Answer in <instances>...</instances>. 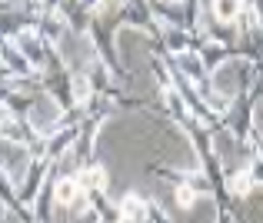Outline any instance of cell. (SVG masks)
Listing matches in <instances>:
<instances>
[{
	"instance_id": "3957f363",
	"label": "cell",
	"mask_w": 263,
	"mask_h": 223,
	"mask_svg": "<svg viewBox=\"0 0 263 223\" xmlns=\"http://www.w3.org/2000/svg\"><path fill=\"white\" fill-rule=\"evenodd\" d=\"M193 200H197V193H193L190 187H180L177 190V203H180V207H193Z\"/></svg>"
},
{
	"instance_id": "6da1fadb",
	"label": "cell",
	"mask_w": 263,
	"mask_h": 223,
	"mask_svg": "<svg viewBox=\"0 0 263 223\" xmlns=\"http://www.w3.org/2000/svg\"><path fill=\"white\" fill-rule=\"evenodd\" d=\"M214 10L223 23H233L236 14H240V0H214Z\"/></svg>"
},
{
	"instance_id": "277c9868",
	"label": "cell",
	"mask_w": 263,
	"mask_h": 223,
	"mask_svg": "<svg viewBox=\"0 0 263 223\" xmlns=\"http://www.w3.org/2000/svg\"><path fill=\"white\" fill-rule=\"evenodd\" d=\"M84 183H90V187H103V183H107V177H103V170H87Z\"/></svg>"
},
{
	"instance_id": "7a4b0ae2",
	"label": "cell",
	"mask_w": 263,
	"mask_h": 223,
	"mask_svg": "<svg viewBox=\"0 0 263 223\" xmlns=\"http://www.w3.org/2000/svg\"><path fill=\"white\" fill-rule=\"evenodd\" d=\"M77 193H80V187H77L73 180H64V183L57 187V200H60V203H73V196H77Z\"/></svg>"
}]
</instances>
